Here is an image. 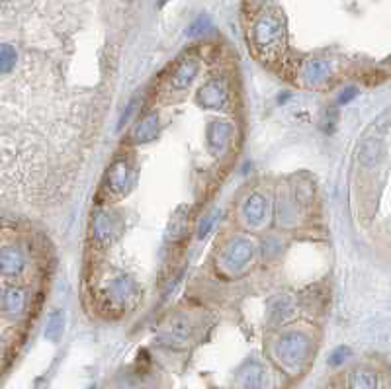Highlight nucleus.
Masks as SVG:
<instances>
[{
	"label": "nucleus",
	"instance_id": "3",
	"mask_svg": "<svg viewBox=\"0 0 391 389\" xmlns=\"http://www.w3.org/2000/svg\"><path fill=\"white\" fill-rule=\"evenodd\" d=\"M255 256V245L247 237H235L221 251V267L229 274H239L253 262Z\"/></svg>",
	"mask_w": 391,
	"mask_h": 389
},
{
	"label": "nucleus",
	"instance_id": "1",
	"mask_svg": "<svg viewBox=\"0 0 391 389\" xmlns=\"http://www.w3.org/2000/svg\"><path fill=\"white\" fill-rule=\"evenodd\" d=\"M250 40L266 59H276L286 49V22L276 10H264L253 22Z\"/></svg>",
	"mask_w": 391,
	"mask_h": 389
},
{
	"label": "nucleus",
	"instance_id": "5",
	"mask_svg": "<svg viewBox=\"0 0 391 389\" xmlns=\"http://www.w3.org/2000/svg\"><path fill=\"white\" fill-rule=\"evenodd\" d=\"M239 388L241 389H270L272 378L268 368L258 360H248L239 370Z\"/></svg>",
	"mask_w": 391,
	"mask_h": 389
},
{
	"label": "nucleus",
	"instance_id": "4",
	"mask_svg": "<svg viewBox=\"0 0 391 389\" xmlns=\"http://www.w3.org/2000/svg\"><path fill=\"white\" fill-rule=\"evenodd\" d=\"M129 184H131V166L125 157H120L110 164L106 173V180H104L106 192L112 198H120L129 190Z\"/></svg>",
	"mask_w": 391,
	"mask_h": 389
},
{
	"label": "nucleus",
	"instance_id": "8",
	"mask_svg": "<svg viewBox=\"0 0 391 389\" xmlns=\"http://www.w3.org/2000/svg\"><path fill=\"white\" fill-rule=\"evenodd\" d=\"M118 221L115 215L110 212H96L93 217V237L96 241V245L100 246H110L113 243V239L118 235Z\"/></svg>",
	"mask_w": 391,
	"mask_h": 389
},
{
	"label": "nucleus",
	"instance_id": "11",
	"mask_svg": "<svg viewBox=\"0 0 391 389\" xmlns=\"http://www.w3.org/2000/svg\"><path fill=\"white\" fill-rule=\"evenodd\" d=\"M301 77H303V82L308 86H321L325 82L329 81L330 77V63L327 59H309L303 65V71H301Z\"/></svg>",
	"mask_w": 391,
	"mask_h": 389
},
{
	"label": "nucleus",
	"instance_id": "22",
	"mask_svg": "<svg viewBox=\"0 0 391 389\" xmlns=\"http://www.w3.org/2000/svg\"><path fill=\"white\" fill-rule=\"evenodd\" d=\"M217 217H219V214L214 212V214H207L206 217L200 221V225H198V237H200V239H204V237H207L209 233H212V229H214V225H216Z\"/></svg>",
	"mask_w": 391,
	"mask_h": 389
},
{
	"label": "nucleus",
	"instance_id": "24",
	"mask_svg": "<svg viewBox=\"0 0 391 389\" xmlns=\"http://www.w3.org/2000/svg\"><path fill=\"white\" fill-rule=\"evenodd\" d=\"M356 96H358V88H356V86H346V88L339 94V104L340 106H342V104H350Z\"/></svg>",
	"mask_w": 391,
	"mask_h": 389
},
{
	"label": "nucleus",
	"instance_id": "12",
	"mask_svg": "<svg viewBox=\"0 0 391 389\" xmlns=\"http://www.w3.org/2000/svg\"><path fill=\"white\" fill-rule=\"evenodd\" d=\"M134 289L135 284L131 278L122 276L118 278V280H113L112 286L108 287V292H106V305L108 308H122L125 301L131 297Z\"/></svg>",
	"mask_w": 391,
	"mask_h": 389
},
{
	"label": "nucleus",
	"instance_id": "14",
	"mask_svg": "<svg viewBox=\"0 0 391 389\" xmlns=\"http://www.w3.org/2000/svg\"><path fill=\"white\" fill-rule=\"evenodd\" d=\"M381 157H383V143H381V139H378V137L364 139V143L358 149V161H360L362 166L374 168V166H378Z\"/></svg>",
	"mask_w": 391,
	"mask_h": 389
},
{
	"label": "nucleus",
	"instance_id": "17",
	"mask_svg": "<svg viewBox=\"0 0 391 389\" xmlns=\"http://www.w3.org/2000/svg\"><path fill=\"white\" fill-rule=\"evenodd\" d=\"M166 335L170 340H175V342H184L190 338L192 335V325H190V321H186L184 317H176L170 325H168V331H166Z\"/></svg>",
	"mask_w": 391,
	"mask_h": 389
},
{
	"label": "nucleus",
	"instance_id": "20",
	"mask_svg": "<svg viewBox=\"0 0 391 389\" xmlns=\"http://www.w3.org/2000/svg\"><path fill=\"white\" fill-rule=\"evenodd\" d=\"M63 333V313H53L51 319H49V325H47V331H45V337L51 338V340H59Z\"/></svg>",
	"mask_w": 391,
	"mask_h": 389
},
{
	"label": "nucleus",
	"instance_id": "10",
	"mask_svg": "<svg viewBox=\"0 0 391 389\" xmlns=\"http://www.w3.org/2000/svg\"><path fill=\"white\" fill-rule=\"evenodd\" d=\"M198 69L200 65L196 61L194 57H186L182 61L176 65V69L170 74V88L173 90H186L192 82H194L196 74H198Z\"/></svg>",
	"mask_w": 391,
	"mask_h": 389
},
{
	"label": "nucleus",
	"instance_id": "27",
	"mask_svg": "<svg viewBox=\"0 0 391 389\" xmlns=\"http://www.w3.org/2000/svg\"><path fill=\"white\" fill-rule=\"evenodd\" d=\"M125 2H131V0H125Z\"/></svg>",
	"mask_w": 391,
	"mask_h": 389
},
{
	"label": "nucleus",
	"instance_id": "18",
	"mask_svg": "<svg viewBox=\"0 0 391 389\" xmlns=\"http://www.w3.org/2000/svg\"><path fill=\"white\" fill-rule=\"evenodd\" d=\"M296 219H298V209H296L294 202L288 196H286V200L282 198L278 202V221L282 225H292V223H296Z\"/></svg>",
	"mask_w": 391,
	"mask_h": 389
},
{
	"label": "nucleus",
	"instance_id": "21",
	"mask_svg": "<svg viewBox=\"0 0 391 389\" xmlns=\"http://www.w3.org/2000/svg\"><path fill=\"white\" fill-rule=\"evenodd\" d=\"M350 356V349L349 347H339V349H335L333 352L329 354V366H333V368H339V366H342L346 360H349Z\"/></svg>",
	"mask_w": 391,
	"mask_h": 389
},
{
	"label": "nucleus",
	"instance_id": "25",
	"mask_svg": "<svg viewBox=\"0 0 391 389\" xmlns=\"http://www.w3.org/2000/svg\"><path fill=\"white\" fill-rule=\"evenodd\" d=\"M135 108H137V100H131V102H129V106L125 108V112L122 113V120H120V125H118V127H124L125 123L129 122V118L134 116Z\"/></svg>",
	"mask_w": 391,
	"mask_h": 389
},
{
	"label": "nucleus",
	"instance_id": "16",
	"mask_svg": "<svg viewBox=\"0 0 391 389\" xmlns=\"http://www.w3.org/2000/svg\"><path fill=\"white\" fill-rule=\"evenodd\" d=\"M350 389H378V376L372 370H356L350 376Z\"/></svg>",
	"mask_w": 391,
	"mask_h": 389
},
{
	"label": "nucleus",
	"instance_id": "15",
	"mask_svg": "<svg viewBox=\"0 0 391 389\" xmlns=\"http://www.w3.org/2000/svg\"><path fill=\"white\" fill-rule=\"evenodd\" d=\"M296 313V305L289 296H278L270 301V323L272 325H282Z\"/></svg>",
	"mask_w": 391,
	"mask_h": 389
},
{
	"label": "nucleus",
	"instance_id": "26",
	"mask_svg": "<svg viewBox=\"0 0 391 389\" xmlns=\"http://www.w3.org/2000/svg\"><path fill=\"white\" fill-rule=\"evenodd\" d=\"M253 2H255V4H266L268 0H253Z\"/></svg>",
	"mask_w": 391,
	"mask_h": 389
},
{
	"label": "nucleus",
	"instance_id": "7",
	"mask_svg": "<svg viewBox=\"0 0 391 389\" xmlns=\"http://www.w3.org/2000/svg\"><path fill=\"white\" fill-rule=\"evenodd\" d=\"M233 135H235V129L225 120H214V122H209L206 129L207 149L214 154L225 153L227 147L231 143V139H233Z\"/></svg>",
	"mask_w": 391,
	"mask_h": 389
},
{
	"label": "nucleus",
	"instance_id": "6",
	"mask_svg": "<svg viewBox=\"0 0 391 389\" xmlns=\"http://www.w3.org/2000/svg\"><path fill=\"white\" fill-rule=\"evenodd\" d=\"M196 100L202 108L207 110H223L229 102V88H227V82L223 79H212L207 81L198 94H196Z\"/></svg>",
	"mask_w": 391,
	"mask_h": 389
},
{
	"label": "nucleus",
	"instance_id": "2",
	"mask_svg": "<svg viewBox=\"0 0 391 389\" xmlns=\"http://www.w3.org/2000/svg\"><path fill=\"white\" fill-rule=\"evenodd\" d=\"M274 354L284 368L299 370L309 360L311 340L308 335H303L299 331H288L276 340Z\"/></svg>",
	"mask_w": 391,
	"mask_h": 389
},
{
	"label": "nucleus",
	"instance_id": "13",
	"mask_svg": "<svg viewBox=\"0 0 391 389\" xmlns=\"http://www.w3.org/2000/svg\"><path fill=\"white\" fill-rule=\"evenodd\" d=\"M159 129H161V125H159V113L157 112H151L149 116H145L141 122L135 125L134 129V143H151L157 139V135H159Z\"/></svg>",
	"mask_w": 391,
	"mask_h": 389
},
{
	"label": "nucleus",
	"instance_id": "23",
	"mask_svg": "<svg viewBox=\"0 0 391 389\" xmlns=\"http://www.w3.org/2000/svg\"><path fill=\"white\" fill-rule=\"evenodd\" d=\"M186 227V217L184 215H176L175 219H173V223L168 225V239H180V237L184 235V229Z\"/></svg>",
	"mask_w": 391,
	"mask_h": 389
},
{
	"label": "nucleus",
	"instance_id": "28",
	"mask_svg": "<svg viewBox=\"0 0 391 389\" xmlns=\"http://www.w3.org/2000/svg\"><path fill=\"white\" fill-rule=\"evenodd\" d=\"M90 389H94V388H90Z\"/></svg>",
	"mask_w": 391,
	"mask_h": 389
},
{
	"label": "nucleus",
	"instance_id": "19",
	"mask_svg": "<svg viewBox=\"0 0 391 389\" xmlns=\"http://www.w3.org/2000/svg\"><path fill=\"white\" fill-rule=\"evenodd\" d=\"M209 28H212V22H209V18L207 16H200V18H196L192 24H190V28H188V35L190 38H204L207 31H209Z\"/></svg>",
	"mask_w": 391,
	"mask_h": 389
},
{
	"label": "nucleus",
	"instance_id": "9",
	"mask_svg": "<svg viewBox=\"0 0 391 389\" xmlns=\"http://www.w3.org/2000/svg\"><path fill=\"white\" fill-rule=\"evenodd\" d=\"M241 215H243V221H245L248 227H253V229L262 225L268 217L266 198L262 194H258V192L248 196L247 200H245V204H243V207H241Z\"/></svg>",
	"mask_w": 391,
	"mask_h": 389
}]
</instances>
